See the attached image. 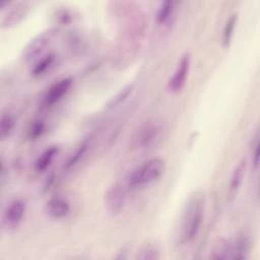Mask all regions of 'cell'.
I'll use <instances>...</instances> for the list:
<instances>
[{
    "label": "cell",
    "instance_id": "obj_14",
    "mask_svg": "<svg viewBox=\"0 0 260 260\" xmlns=\"http://www.w3.org/2000/svg\"><path fill=\"white\" fill-rule=\"evenodd\" d=\"M246 167H247V162L246 159H242L238 162V165L235 167L232 176H231V180H230V192L232 194L236 193L240 186L242 185L244 176H245V172H246Z\"/></svg>",
    "mask_w": 260,
    "mask_h": 260
},
{
    "label": "cell",
    "instance_id": "obj_11",
    "mask_svg": "<svg viewBox=\"0 0 260 260\" xmlns=\"http://www.w3.org/2000/svg\"><path fill=\"white\" fill-rule=\"evenodd\" d=\"M27 3L19 2L15 4H10V6L7 8L6 14L3 16V19L1 21L2 27H10L12 25L17 24L27 13L28 10Z\"/></svg>",
    "mask_w": 260,
    "mask_h": 260
},
{
    "label": "cell",
    "instance_id": "obj_8",
    "mask_svg": "<svg viewBox=\"0 0 260 260\" xmlns=\"http://www.w3.org/2000/svg\"><path fill=\"white\" fill-rule=\"evenodd\" d=\"M105 202L110 213L117 215L122 212L126 204V189L122 184H114L106 193Z\"/></svg>",
    "mask_w": 260,
    "mask_h": 260
},
{
    "label": "cell",
    "instance_id": "obj_7",
    "mask_svg": "<svg viewBox=\"0 0 260 260\" xmlns=\"http://www.w3.org/2000/svg\"><path fill=\"white\" fill-rule=\"evenodd\" d=\"M72 83H73V79L71 77L62 78L56 81L45 92L42 100V105L46 108H49L57 104L59 101H61L64 98V95H66Z\"/></svg>",
    "mask_w": 260,
    "mask_h": 260
},
{
    "label": "cell",
    "instance_id": "obj_18",
    "mask_svg": "<svg viewBox=\"0 0 260 260\" xmlns=\"http://www.w3.org/2000/svg\"><path fill=\"white\" fill-rule=\"evenodd\" d=\"M236 23H237V14H233L229 17V19L224 24L223 31H222V43L225 47H228L232 41Z\"/></svg>",
    "mask_w": 260,
    "mask_h": 260
},
{
    "label": "cell",
    "instance_id": "obj_21",
    "mask_svg": "<svg viewBox=\"0 0 260 260\" xmlns=\"http://www.w3.org/2000/svg\"><path fill=\"white\" fill-rule=\"evenodd\" d=\"M45 130H46V126L42 120L35 121V123L31 125V127L29 129L28 136L30 139H38L40 136H42L44 134Z\"/></svg>",
    "mask_w": 260,
    "mask_h": 260
},
{
    "label": "cell",
    "instance_id": "obj_12",
    "mask_svg": "<svg viewBox=\"0 0 260 260\" xmlns=\"http://www.w3.org/2000/svg\"><path fill=\"white\" fill-rule=\"evenodd\" d=\"M177 2L167 0L159 3L155 12V20L160 25L170 24L176 15Z\"/></svg>",
    "mask_w": 260,
    "mask_h": 260
},
{
    "label": "cell",
    "instance_id": "obj_5",
    "mask_svg": "<svg viewBox=\"0 0 260 260\" xmlns=\"http://www.w3.org/2000/svg\"><path fill=\"white\" fill-rule=\"evenodd\" d=\"M162 134V125L158 122H147L141 126L134 138L133 146L138 149H147L155 145Z\"/></svg>",
    "mask_w": 260,
    "mask_h": 260
},
{
    "label": "cell",
    "instance_id": "obj_6",
    "mask_svg": "<svg viewBox=\"0 0 260 260\" xmlns=\"http://www.w3.org/2000/svg\"><path fill=\"white\" fill-rule=\"evenodd\" d=\"M26 204L22 199H14L9 204H7L6 208L2 214V225L5 230L11 231L16 229L25 213Z\"/></svg>",
    "mask_w": 260,
    "mask_h": 260
},
{
    "label": "cell",
    "instance_id": "obj_1",
    "mask_svg": "<svg viewBox=\"0 0 260 260\" xmlns=\"http://www.w3.org/2000/svg\"><path fill=\"white\" fill-rule=\"evenodd\" d=\"M204 214V196L201 193L193 194L186 203L181 217L178 242L185 245L194 240L200 231Z\"/></svg>",
    "mask_w": 260,
    "mask_h": 260
},
{
    "label": "cell",
    "instance_id": "obj_20",
    "mask_svg": "<svg viewBox=\"0 0 260 260\" xmlns=\"http://www.w3.org/2000/svg\"><path fill=\"white\" fill-rule=\"evenodd\" d=\"M133 90V85L132 84H128L126 85L123 89H121V91H119L111 101V103L109 104L110 108H115L119 105H121L123 102H125L127 100V98L129 96V94L132 92Z\"/></svg>",
    "mask_w": 260,
    "mask_h": 260
},
{
    "label": "cell",
    "instance_id": "obj_17",
    "mask_svg": "<svg viewBox=\"0 0 260 260\" xmlns=\"http://www.w3.org/2000/svg\"><path fill=\"white\" fill-rule=\"evenodd\" d=\"M16 124V118L14 114L10 112H5L1 116L0 120V137L2 140L8 138L12 133Z\"/></svg>",
    "mask_w": 260,
    "mask_h": 260
},
{
    "label": "cell",
    "instance_id": "obj_2",
    "mask_svg": "<svg viewBox=\"0 0 260 260\" xmlns=\"http://www.w3.org/2000/svg\"><path fill=\"white\" fill-rule=\"evenodd\" d=\"M166 170V162L160 157L149 158L134 168L127 176L126 185L131 189L141 188L158 181Z\"/></svg>",
    "mask_w": 260,
    "mask_h": 260
},
{
    "label": "cell",
    "instance_id": "obj_15",
    "mask_svg": "<svg viewBox=\"0 0 260 260\" xmlns=\"http://www.w3.org/2000/svg\"><path fill=\"white\" fill-rule=\"evenodd\" d=\"M56 56L54 54H46L38 59L36 64L31 69V74L34 76H41L47 73L55 64Z\"/></svg>",
    "mask_w": 260,
    "mask_h": 260
},
{
    "label": "cell",
    "instance_id": "obj_4",
    "mask_svg": "<svg viewBox=\"0 0 260 260\" xmlns=\"http://www.w3.org/2000/svg\"><path fill=\"white\" fill-rule=\"evenodd\" d=\"M57 35L56 28H48L35 37L23 49L22 59L25 62L37 60L44 56L45 51L51 46Z\"/></svg>",
    "mask_w": 260,
    "mask_h": 260
},
{
    "label": "cell",
    "instance_id": "obj_19",
    "mask_svg": "<svg viewBox=\"0 0 260 260\" xmlns=\"http://www.w3.org/2000/svg\"><path fill=\"white\" fill-rule=\"evenodd\" d=\"M137 258L141 259V260L159 259L160 258V250L156 246L147 245L139 251V253L137 255Z\"/></svg>",
    "mask_w": 260,
    "mask_h": 260
},
{
    "label": "cell",
    "instance_id": "obj_22",
    "mask_svg": "<svg viewBox=\"0 0 260 260\" xmlns=\"http://www.w3.org/2000/svg\"><path fill=\"white\" fill-rule=\"evenodd\" d=\"M252 162L254 166V169L257 170L259 166V136L258 134L255 137L254 143H253V149H252Z\"/></svg>",
    "mask_w": 260,
    "mask_h": 260
},
{
    "label": "cell",
    "instance_id": "obj_10",
    "mask_svg": "<svg viewBox=\"0 0 260 260\" xmlns=\"http://www.w3.org/2000/svg\"><path fill=\"white\" fill-rule=\"evenodd\" d=\"M45 213L53 219L65 218L71 210L69 201L61 195H55L51 197L45 204Z\"/></svg>",
    "mask_w": 260,
    "mask_h": 260
},
{
    "label": "cell",
    "instance_id": "obj_13",
    "mask_svg": "<svg viewBox=\"0 0 260 260\" xmlns=\"http://www.w3.org/2000/svg\"><path fill=\"white\" fill-rule=\"evenodd\" d=\"M58 152H59L58 146H51L47 148L45 151H43L38 157V159L36 160V165H35L36 171L40 173L46 171L51 166V164L53 162Z\"/></svg>",
    "mask_w": 260,
    "mask_h": 260
},
{
    "label": "cell",
    "instance_id": "obj_9",
    "mask_svg": "<svg viewBox=\"0 0 260 260\" xmlns=\"http://www.w3.org/2000/svg\"><path fill=\"white\" fill-rule=\"evenodd\" d=\"M191 57L190 54L186 53L180 59L177 68L168 82V89L171 92H179L185 85L188 73L190 70Z\"/></svg>",
    "mask_w": 260,
    "mask_h": 260
},
{
    "label": "cell",
    "instance_id": "obj_3",
    "mask_svg": "<svg viewBox=\"0 0 260 260\" xmlns=\"http://www.w3.org/2000/svg\"><path fill=\"white\" fill-rule=\"evenodd\" d=\"M249 249H250L249 239L245 236H240L218 244L212 250V253L210 254V258L222 259V260L246 259L249 254Z\"/></svg>",
    "mask_w": 260,
    "mask_h": 260
},
{
    "label": "cell",
    "instance_id": "obj_16",
    "mask_svg": "<svg viewBox=\"0 0 260 260\" xmlns=\"http://www.w3.org/2000/svg\"><path fill=\"white\" fill-rule=\"evenodd\" d=\"M90 144V140L88 138L84 139L74 150V152L68 157L67 161L64 165V169L65 170H71L72 168H74L85 155V153L88 150V146Z\"/></svg>",
    "mask_w": 260,
    "mask_h": 260
}]
</instances>
